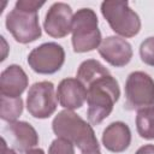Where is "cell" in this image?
<instances>
[{
	"label": "cell",
	"mask_w": 154,
	"mask_h": 154,
	"mask_svg": "<svg viewBox=\"0 0 154 154\" xmlns=\"http://www.w3.org/2000/svg\"><path fill=\"white\" fill-rule=\"evenodd\" d=\"M85 87L88 90V120L93 125H99L111 114L114 103L119 100V84L111 73H106L91 81Z\"/></svg>",
	"instance_id": "1"
},
{
	"label": "cell",
	"mask_w": 154,
	"mask_h": 154,
	"mask_svg": "<svg viewBox=\"0 0 154 154\" xmlns=\"http://www.w3.org/2000/svg\"><path fill=\"white\" fill-rule=\"evenodd\" d=\"M52 129L58 137L77 146L82 153L100 150L95 132L89 123L70 109L60 111L52 122Z\"/></svg>",
	"instance_id": "2"
},
{
	"label": "cell",
	"mask_w": 154,
	"mask_h": 154,
	"mask_svg": "<svg viewBox=\"0 0 154 154\" xmlns=\"http://www.w3.org/2000/svg\"><path fill=\"white\" fill-rule=\"evenodd\" d=\"M45 1L18 0L13 10L6 16V28L19 43H30L41 37L37 11Z\"/></svg>",
	"instance_id": "3"
},
{
	"label": "cell",
	"mask_w": 154,
	"mask_h": 154,
	"mask_svg": "<svg viewBox=\"0 0 154 154\" xmlns=\"http://www.w3.org/2000/svg\"><path fill=\"white\" fill-rule=\"evenodd\" d=\"M72 46L76 53L90 52L100 47L101 31L96 13L91 8H81L72 19Z\"/></svg>",
	"instance_id": "4"
},
{
	"label": "cell",
	"mask_w": 154,
	"mask_h": 154,
	"mask_svg": "<svg viewBox=\"0 0 154 154\" xmlns=\"http://www.w3.org/2000/svg\"><path fill=\"white\" fill-rule=\"evenodd\" d=\"M101 13L111 29L123 37H134L141 30V19L128 1L106 0L101 4Z\"/></svg>",
	"instance_id": "5"
},
{
	"label": "cell",
	"mask_w": 154,
	"mask_h": 154,
	"mask_svg": "<svg viewBox=\"0 0 154 154\" xmlns=\"http://www.w3.org/2000/svg\"><path fill=\"white\" fill-rule=\"evenodd\" d=\"M154 105V79L143 71L131 72L125 82V108L141 109Z\"/></svg>",
	"instance_id": "6"
},
{
	"label": "cell",
	"mask_w": 154,
	"mask_h": 154,
	"mask_svg": "<svg viewBox=\"0 0 154 154\" xmlns=\"http://www.w3.org/2000/svg\"><path fill=\"white\" fill-rule=\"evenodd\" d=\"M58 106V96L54 84L48 81H42L32 84L28 91L26 108L28 112L38 119L51 117Z\"/></svg>",
	"instance_id": "7"
},
{
	"label": "cell",
	"mask_w": 154,
	"mask_h": 154,
	"mask_svg": "<svg viewBox=\"0 0 154 154\" xmlns=\"http://www.w3.org/2000/svg\"><path fill=\"white\" fill-rule=\"evenodd\" d=\"M65 61L64 48L55 42H46L34 48L28 55V64L40 75H52L61 69Z\"/></svg>",
	"instance_id": "8"
},
{
	"label": "cell",
	"mask_w": 154,
	"mask_h": 154,
	"mask_svg": "<svg viewBox=\"0 0 154 154\" xmlns=\"http://www.w3.org/2000/svg\"><path fill=\"white\" fill-rule=\"evenodd\" d=\"M72 8L65 2H54L43 22V28L46 32L55 38H63L71 32L72 28Z\"/></svg>",
	"instance_id": "9"
},
{
	"label": "cell",
	"mask_w": 154,
	"mask_h": 154,
	"mask_svg": "<svg viewBox=\"0 0 154 154\" xmlns=\"http://www.w3.org/2000/svg\"><path fill=\"white\" fill-rule=\"evenodd\" d=\"M97 49L100 55L114 67L128 65L132 58L131 45L119 36H108L103 38Z\"/></svg>",
	"instance_id": "10"
},
{
	"label": "cell",
	"mask_w": 154,
	"mask_h": 154,
	"mask_svg": "<svg viewBox=\"0 0 154 154\" xmlns=\"http://www.w3.org/2000/svg\"><path fill=\"white\" fill-rule=\"evenodd\" d=\"M57 96L61 107L73 111L83 106L88 96V90L79 79L64 78L58 85Z\"/></svg>",
	"instance_id": "11"
},
{
	"label": "cell",
	"mask_w": 154,
	"mask_h": 154,
	"mask_svg": "<svg viewBox=\"0 0 154 154\" xmlns=\"http://www.w3.org/2000/svg\"><path fill=\"white\" fill-rule=\"evenodd\" d=\"M28 84L29 79L24 70L19 65H10L1 72L0 94L7 97H20Z\"/></svg>",
	"instance_id": "12"
},
{
	"label": "cell",
	"mask_w": 154,
	"mask_h": 154,
	"mask_svg": "<svg viewBox=\"0 0 154 154\" xmlns=\"http://www.w3.org/2000/svg\"><path fill=\"white\" fill-rule=\"evenodd\" d=\"M102 144L112 153H122L131 143L130 128L124 122L111 123L102 132Z\"/></svg>",
	"instance_id": "13"
},
{
	"label": "cell",
	"mask_w": 154,
	"mask_h": 154,
	"mask_svg": "<svg viewBox=\"0 0 154 154\" xmlns=\"http://www.w3.org/2000/svg\"><path fill=\"white\" fill-rule=\"evenodd\" d=\"M10 132L14 140V147L19 153H26L38 144V135L36 130L26 122L10 123Z\"/></svg>",
	"instance_id": "14"
},
{
	"label": "cell",
	"mask_w": 154,
	"mask_h": 154,
	"mask_svg": "<svg viewBox=\"0 0 154 154\" xmlns=\"http://www.w3.org/2000/svg\"><path fill=\"white\" fill-rule=\"evenodd\" d=\"M136 129L138 135L146 140H154V106L137 111Z\"/></svg>",
	"instance_id": "15"
},
{
	"label": "cell",
	"mask_w": 154,
	"mask_h": 154,
	"mask_svg": "<svg viewBox=\"0 0 154 154\" xmlns=\"http://www.w3.org/2000/svg\"><path fill=\"white\" fill-rule=\"evenodd\" d=\"M109 73V71L97 60L95 59H87L84 60L77 71V79H79L84 85L90 83L91 81L96 79L97 77Z\"/></svg>",
	"instance_id": "16"
},
{
	"label": "cell",
	"mask_w": 154,
	"mask_h": 154,
	"mask_svg": "<svg viewBox=\"0 0 154 154\" xmlns=\"http://www.w3.org/2000/svg\"><path fill=\"white\" fill-rule=\"evenodd\" d=\"M23 112L22 97H7L1 96V109L0 117L2 120L13 123Z\"/></svg>",
	"instance_id": "17"
},
{
	"label": "cell",
	"mask_w": 154,
	"mask_h": 154,
	"mask_svg": "<svg viewBox=\"0 0 154 154\" xmlns=\"http://www.w3.org/2000/svg\"><path fill=\"white\" fill-rule=\"evenodd\" d=\"M48 154H75V147L65 138H55L48 149Z\"/></svg>",
	"instance_id": "18"
},
{
	"label": "cell",
	"mask_w": 154,
	"mask_h": 154,
	"mask_svg": "<svg viewBox=\"0 0 154 154\" xmlns=\"http://www.w3.org/2000/svg\"><path fill=\"white\" fill-rule=\"evenodd\" d=\"M140 55L144 64L154 66V36L146 38L140 46Z\"/></svg>",
	"instance_id": "19"
},
{
	"label": "cell",
	"mask_w": 154,
	"mask_h": 154,
	"mask_svg": "<svg viewBox=\"0 0 154 154\" xmlns=\"http://www.w3.org/2000/svg\"><path fill=\"white\" fill-rule=\"evenodd\" d=\"M135 154H154V144H144L140 147Z\"/></svg>",
	"instance_id": "20"
},
{
	"label": "cell",
	"mask_w": 154,
	"mask_h": 154,
	"mask_svg": "<svg viewBox=\"0 0 154 154\" xmlns=\"http://www.w3.org/2000/svg\"><path fill=\"white\" fill-rule=\"evenodd\" d=\"M2 154H17V152L12 148H7L5 140L2 138Z\"/></svg>",
	"instance_id": "21"
},
{
	"label": "cell",
	"mask_w": 154,
	"mask_h": 154,
	"mask_svg": "<svg viewBox=\"0 0 154 154\" xmlns=\"http://www.w3.org/2000/svg\"><path fill=\"white\" fill-rule=\"evenodd\" d=\"M25 154H45L43 149L41 148H35V149H30L29 152H26Z\"/></svg>",
	"instance_id": "22"
},
{
	"label": "cell",
	"mask_w": 154,
	"mask_h": 154,
	"mask_svg": "<svg viewBox=\"0 0 154 154\" xmlns=\"http://www.w3.org/2000/svg\"><path fill=\"white\" fill-rule=\"evenodd\" d=\"M82 154H101V153H100V150H97V152H90V153H82Z\"/></svg>",
	"instance_id": "23"
}]
</instances>
